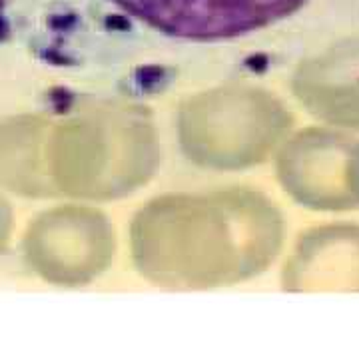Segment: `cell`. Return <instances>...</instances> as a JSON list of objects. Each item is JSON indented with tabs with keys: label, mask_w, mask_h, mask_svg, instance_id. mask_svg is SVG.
I'll use <instances>...</instances> for the list:
<instances>
[{
	"label": "cell",
	"mask_w": 359,
	"mask_h": 359,
	"mask_svg": "<svg viewBox=\"0 0 359 359\" xmlns=\"http://www.w3.org/2000/svg\"><path fill=\"white\" fill-rule=\"evenodd\" d=\"M162 34L196 42L231 40L280 22L306 0H114Z\"/></svg>",
	"instance_id": "obj_1"
},
{
	"label": "cell",
	"mask_w": 359,
	"mask_h": 359,
	"mask_svg": "<svg viewBox=\"0 0 359 359\" xmlns=\"http://www.w3.org/2000/svg\"><path fill=\"white\" fill-rule=\"evenodd\" d=\"M4 233H6V212H4V208L0 204V242L4 238Z\"/></svg>",
	"instance_id": "obj_2"
},
{
	"label": "cell",
	"mask_w": 359,
	"mask_h": 359,
	"mask_svg": "<svg viewBox=\"0 0 359 359\" xmlns=\"http://www.w3.org/2000/svg\"><path fill=\"white\" fill-rule=\"evenodd\" d=\"M358 184H359V160H358Z\"/></svg>",
	"instance_id": "obj_3"
}]
</instances>
